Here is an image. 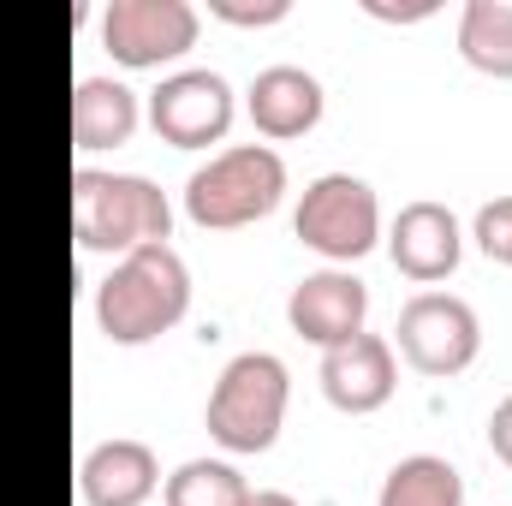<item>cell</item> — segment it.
<instances>
[{
  "mask_svg": "<svg viewBox=\"0 0 512 506\" xmlns=\"http://www.w3.org/2000/svg\"><path fill=\"white\" fill-rule=\"evenodd\" d=\"M364 316H370V286L352 274V268H316L304 274L292 292H286V322L298 340L310 346H340L352 334H364Z\"/></svg>",
  "mask_w": 512,
  "mask_h": 506,
  "instance_id": "9c48e42d",
  "label": "cell"
},
{
  "mask_svg": "<svg viewBox=\"0 0 512 506\" xmlns=\"http://www.w3.org/2000/svg\"><path fill=\"white\" fill-rule=\"evenodd\" d=\"M209 12L227 18V24H280L286 0H209Z\"/></svg>",
  "mask_w": 512,
  "mask_h": 506,
  "instance_id": "d6986e66",
  "label": "cell"
},
{
  "mask_svg": "<svg viewBox=\"0 0 512 506\" xmlns=\"http://www.w3.org/2000/svg\"><path fill=\"white\" fill-rule=\"evenodd\" d=\"M387 256H393V268H399L405 280L435 286V280H447V274L459 268V256H465V227H459V215H453L447 203L417 197V203H405V209L393 215V227H387Z\"/></svg>",
  "mask_w": 512,
  "mask_h": 506,
  "instance_id": "30bf717a",
  "label": "cell"
},
{
  "mask_svg": "<svg viewBox=\"0 0 512 506\" xmlns=\"http://www.w3.org/2000/svg\"><path fill=\"white\" fill-rule=\"evenodd\" d=\"M376 506H465V477L441 453H405L382 477Z\"/></svg>",
  "mask_w": 512,
  "mask_h": 506,
  "instance_id": "9a60e30c",
  "label": "cell"
},
{
  "mask_svg": "<svg viewBox=\"0 0 512 506\" xmlns=\"http://www.w3.org/2000/svg\"><path fill=\"white\" fill-rule=\"evenodd\" d=\"M72 233H78L84 251L131 256L143 245H167L173 239V203L143 173L78 167L72 173Z\"/></svg>",
  "mask_w": 512,
  "mask_h": 506,
  "instance_id": "7a4b0ae2",
  "label": "cell"
},
{
  "mask_svg": "<svg viewBox=\"0 0 512 506\" xmlns=\"http://www.w3.org/2000/svg\"><path fill=\"white\" fill-rule=\"evenodd\" d=\"M203 18L191 0H108L102 6V48L120 66H161L197 42Z\"/></svg>",
  "mask_w": 512,
  "mask_h": 506,
  "instance_id": "ba28073f",
  "label": "cell"
},
{
  "mask_svg": "<svg viewBox=\"0 0 512 506\" xmlns=\"http://www.w3.org/2000/svg\"><path fill=\"white\" fill-rule=\"evenodd\" d=\"M280 197H286V161L268 143H233L185 179V215L209 233L251 227L280 209Z\"/></svg>",
  "mask_w": 512,
  "mask_h": 506,
  "instance_id": "3957f363",
  "label": "cell"
},
{
  "mask_svg": "<svg viewBox=\"0 0 512 506\" xmlns=\"http://www.w3.org/2000/svg\"><path fill=\"white\" fill-rule=\"evenodd\" d=\"M161 501L167 506H245L251 501V483L227 459H185L161 483Z\"/></svg>",
  "mask_w": 512,
  "mask_h": 506,
  "instance_id": "e0dca14e",
  "label": "cell"
},
{
  "mask_svg": "<svg viewBox=\"0 0 512 506\" xmlns=\"http://www.w3.org/2000/svg\"><path fill=\"white\" fill-rule=\"evenodd\" d=\"M161 489V465H155V447L149 441H96L78 465V495L84 506H143Z\"/></svg>",
  "mask_w": 512,
  "mask_h": 506,
  "instance_id": "4fadbf2b",
  "label": "cell"
},
{
  "mask_svg": "<svg viewBox=\"0 0 512 506\" xmlns=\"http://www.w3.org/2000/svg\"><path fill=\"white\" fill-rule=\"evenodd\" d=\"M489 453H495L501 465H512V393L489 411Z\"/></svg>",
  "mask_w": 512,
  "mask_h": 506,
  "instance_id": "ffe728a7",
  "label": "cell"
},
{
  "mask_svg": "<svg viewBox=\"0 0 512 506\" xmlns=\"http://www.w3.org/2000/svg\"><path fill=\"white\" fill-rule=\"evenodd\" d=\"M286 399H292L286 364L274 352H239V358H227V370L209 387L203 423L227 453H268L280 441Z\"/></svg>",
  "mask_w": 512,
  "mask_h": 506,
  "instance_id": "277c9868",
  "label": "cell"
},
{
  "mask_svg": "<svg viewBox=\"0 0 512 506\" xmlns=\"http://www.w3.org/2000/svg\"><path fill=\"white\" fill-rule=\"evenodd\" d=\"M399 358L417 370V376H459V370H471L477 364V352H483V322H477V310L459 298V292H417V298H405V310H399Z\"/></svg>",
  "mask_w": 512,
  "mask_h": 506,
  "instance_id": "8992f818",
  "label": "cell"
},
{
  "mask_svg": "<svg viewBox=\"0 0 512 506\" xmlns=\"http://www.w3.org/2000/svg\"><path fill=\"white\" fill-rule=\"evenodd\" d=\"M149 126L173 149H209L233 126V84L215 66H179L149 90Z\"/></svg>",
  "mask_w": 512,
  "mask_h": 506,
  "instance_id": "52a82bcc",
  "label": "cell"
},
{
  "mask_svg": "<svg viewBox=\"0 0 512 506\" xmlns=\"http://www.w3.org/2000/svg\"><path fill=\"white\" fill-rule=\"evenodd\" d=\"M322 78L310 72V66H298V60H274V66H262L251 78V90H245V108H251V126L262 137H274V143H286V137H304V131L322 120Z\"/></svg>",
  "mask_w": 512,
  "mask_h": 506,
  "instance_id": "7c38bea8",
  "label": "cell"
},
{
  "mask_svg": "<svg viewBox=\"0 0 512 506\" xmlns=\"http://www.w3.org/2000/svg\"><path fill=\"white\" fill-rule=\"evenodd\" d=\"M459 54L489 78H512V0H465Z\"/></svg>",
  "mask_w": 512,
  "mask_h": 506,
  "instance_id": "2e32d148",
  "label": "cell"
},
{
  "mask_svg": "<svg viewBox=\"0 0 512 506\" xmlns=\"http://www.w3.org/2000/svg\"><path fill=\"white\" fill-rule=\"evenodd\" d=\"M364 12H376V18H429L435 6H429V0H417V6H387V0H364Z\"/></svg>",
  "mask_w": 512,
  "mask_h": 506,
  "instance_id": "44dd1931",
  "label": "cell"
},
{
  "mask_svg": "<svg viewBox=\"0 0 512 506\" xmlns=\"http://www.w3.org/2000/svg\"><path fill=\"white\" fill-rule=\"evenodd\" d=\"M316 376H322V393H328L334 411L370 417V411H382L387 399H393L399 364H393V346H387L382 334H352V340H340V346L322 352Z\"/></svg>",
  "mask_w": 512,
  "mask_h": 506,
  "instance_id": "8fae6325",
  "label": "cell"
},
{
  "mask_svg": "<svg viewBox=\"0 0 512 506\" xmlns=\"http://www.w3.org/2000/svg\"><path fill=\"white\" fill-rule=\"evenodd\" d=\"M191 310V268L173 245H143L114 262V274L96 286V328L114 346H149L167 328H179Z\"/></svg>",
  "mask_w": 512,
  "mask_h": 506,
  "instance_id": "6da1fadb",
  "label": "cell"
},
{
  "mask_svg": "<svg viewBox=\"0 0 512 506\" xmlns=\"http://www.w3.org/2000/svg\"><path fill=\"white\" fill-rule=\"evenodd\" d=\"M137 120H143L137 114V90H126L120 78H78V90H72V143L84 155L131 143Z\"/></svg>",
  "mask_w": 512,
  "mask_h": 506,
  "instance_id": "5bb4252c",
  "label": "cell"
},
{
  "mask_svg": "<svg viewBox=\"0 0 512 506\" xmlns=\"http://www.w3.org/2000/svg\"><path fill=\"white\" fill-rule=\"evenodd\" d=\"M471 239L489 262H507L512 268V197H489L471 221Z\"/></svg>",
  "mask_w": 512,
  "mask_h": 506,
  "instance_id": "ac0fdd59",
  "label": "cell"
},
{
  "mask_svg": "<svg viewBox=\"0 0 512 506\" xmlns=\"http://www.w3.org/2000/svg\"><path fill=\"white\" fill-rule=\"evenodd\" d=\"M292 233L328 262H358L382 239V203L358 173H316L298 197Z\"/></svg>",
  "mask_w": 512,
  "mask_h": 506,
  "instance_id": "5b68a950",
  "label": "cell"
},
{
  "mask_svg": "<svg viewBox=\"0 0 512 506\" xmlns=\"http://www.w3.org/2000/svg\"><path fill=\"white\" fill-rule=\"evenodd\" d=\"M245 506H298V501H292L286 489H251V501Z\"/></svg>",
  "mask_w": 512,
  "mask_h": 506,
  "instance_id": "7402d4cb",
  "label": "cell"
}]
</instances>
